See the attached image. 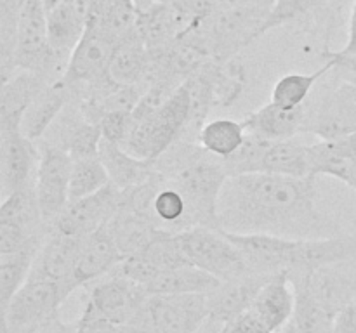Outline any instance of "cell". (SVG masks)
<instances>
[{"mask_svg": "<svg viewBox=\"0 0 356 333\" xmlns=\"http://www.w3.org/2000/svg\"><path fill=\"white\" fill-rule=\"evenodd\" d=\"M52 83L45 76L28 69H17L9 78L2 80L0 92V128H19L21 118L31 101Z\"/></svg>", "mask_w": 356, "mask_h": 333, "instance_id": "44dd1931", "label": "cell"}, {"mask_svg": "<svg viewBox=\"0 0 356 333\" xmlns=\"http://www.w3.org/2000/svg\"><path fill=\"white\" fill-rule=\"evenodd\" d=\"M273 274L249 273L235 280L222 281L211 295H207L209 316L221 323H229L245 312L256 295Z\"/></svg>", "mask_w": 356, "mask_h": 333, "instance_id": "d6986e66", "label": "cell"}, {"mask_svg": "<svg viewBox=\"0 0 356 333\" xmlns=\"http://www.w3.org/2000/svg\"><path fill=\"white\" fill-rule=\"evenodd\" d=\"M106 225L113 234L124 259L143 252L153 239H156L163 232V229H160L153 221L152 215L125 207L118 208L115 217Z\"/></svg>", "mask_w": 356, "mask_h": 333, "instance_id": "603a6c76", "label": "cell"}, {"mask_svg": "<svg viewBox=\"0 0 356 333\" xmlns=\"http://www.w3.org/2000/svg\"><path fill=\"white\" fill-rule=\"evenodd\" d=\"M79 250L80 238L52 229L35 259L30 278L54 281V283L63 284L70 293H73V290L79 288L75 280Z\"/></svg>", "mask_w": 356, "mask_h": 333, "instance_id": "5bb4252c", "label": "cell"}, {"mask_svg": "<svg viewBox=\"0 0 356 333\" xmlns=\"http://www.w3.org/2000/svg\"><path fill=\"white\" fill-rule=\"evenodd\" d=\"M120 189L108 184L103 189L89 194V196L70 200L65 210L56 219L54 229L65 234L83 236L104 228L120 208Z\"/></svg>", "mask_w": 356, "mask_h": 333, "instance_id": "8fae6325", "label": "cell"}, {"mask_svg": "<svg viewBox=\"0 0 356 333\" xmlns=\"http://www.w3.org/2000/svg\"><path fill=\"white\" fill-rule=\"evenodd\" d=\"M289 278L296 291V309L294 318H292L294 333H330L336 316L330 314L325 307L318 304V300L306 287L301 274L289 273Z\"/></svg>", "mask_w": 356, "mask_h": 333, "instance_id": "f546056e", "label": "cell"}, {"mask_svg": "<svg viewBox=\"0 0 356 333\" xmlns=\"http://www.w3.org/2000/svg\"><path fill=\"white\" fill-rule=\"evenodd\" d=\"M0 180L2 198L35 184L40 148L19 128H0Z\"/></svg>", "mask_w": 356, "mask_h": 333, "instance_id": "30bf717a", "label": "cell"}, {"mask_svg": "<svg viewBox=\"0 0 356 333\" xmlns=\"http://www.w3.org/2000/svg\"><path fill=\"white\" fill-rule=\"evenodd\" d=\"M44 243H35L14 253L0 255V304L6 307L10 298L30 278L35 259Z\"/></svg>", "mask_w": 356, "mask_h": 333, "instance_id": "d6a6232c", "label": "cell"}, {"mask_svg": "<svg viewBox=\"0 0 356 333\" xmlns=\"http://www.w3.org/2000/svg\"><path fill=\"white\" fill-rule=\"evenodd\" d=\"M330 333H356V297L336 316Z\"/></svg>", "mask_w": 356, "mask_h": 333, "instance_id": "60d3db41", "label": "cell"}, {"mask_svg": "<svg viewBox=\"0 0 356 333\" xmlns=\"http://www.w3.org/2000/svg\"><path fill=\"white\" fill-rule=\"evenodd\" d=\"M99 158L106 166L110 182L120 191L146 182L156 172L155 163L131 155L124 146L108 141V139L101 141Z\"/></svg>", "mask_w": 356, "mask_h": 333, "instance_id": "d4e9b609", "label": "cell"}, {"mask_svg": "<svg viewBox=\"0 0 356 333\" xmlns=\"http://www.w3.org/2000/svg\"><path fill=\"white\" fill-rule=\"evenodd\" d=\"M101 141L103 134L99 125L90 121L82 113L79 104L70 99L40 142L58 146L75 160L99 155Z\"/></svg>", "mask_w": 356, "mask_h": 333, "instance_id": "7c38bea8", "label": "cell"}, {"mask_svg": "<svg viewBox=\"0 0 356 333\" xmlns=\"http://www.w3.org/2000/svg\"><path fill=\"white\" fill-rule=\"evenodd\" d=\"M226 333H273L256 318L250 311L242 312L233 321L226 323Z\"/></svg>", "mask_w": 356, "mask_h": 333, "instance_id": "ab89813d", "label": "cell"}, {"mask_svg": "<svg viewBox=\"0 0 356 333\" xmlns=\"http://www.w3.org/2000/svg\"><path fill=\"white\" fill-rule=\"evenodd\" d=\"M325 59L332 62V69L330 75L337 80V82L351 83L356 87V54L344 56L336 51H327Z\"/></svg>", "mask_w": 356, "mask_h": 333, "instance_id": "f35d334b", "label": "cell"}, {"mask_svg": "<svg viewBox=\"0 0 356 333\" xmlns=\"http://www.w3.org/2000/svg\"><path fill=\"white\" fill-rule=\"evenodd\" d=\"M312 176H329L356 191V132L309 144Z\"/></svg>", "mask_w": 356, "mask_h": 333, "instance_id": "2e32d148", "label": "cell"}, {"mask_svg": "<svg viewBox=\"0 0 356 333\" xmlns=\"http://www.w3.org/2000/svg\"><path fill=\"white\" fill-rule=\"evenodd\" d=\"M191 90L188 83L177 87L159 108L138 114L124 148L131 155L155 163L183 134L191 113Z\"/></svg>", "mask_w": 356, "mask_h": 333, "instance_id": "7a4b0ae2", "label": "cell"}, {"mask_svg": "<svg viewBox=\"0 0 356 333\" xmlns=\"http://www.w3.org/2000/svg\"><path fill=\"white\" fill-rule=\"evenodd\" d=\"M245 135L247 130L242 120L216 118V120L205 121L197 141L207 153L221 160H228L242 148Z\"/></svg>", "mask_w": 356, "mask_h": 333, "instance_id": "4dcf8cb0", "label": "cell"}, {"mask_svg": "<svg viewBox=\"0 0 356 333\" xmlns=\"http://www.w3.org/2000/svg\"><path fill=\"white\" fill-rule=\"evenodd\" d=\"M31 333H79L76 332V325H70L61 319V316H56L51 321H47L45 325H42L40 328H37Z\"/></svg>", "mask_w": 356, "mask_h": 333, "instance_id": "b9f144b4", "label": "cell"}, {"mask_svg": "<svg viewBox=\"0 0 356 333\" xmlns=\"http://www.w3.org/2000/svg\"><path fill=\"white\" fill-rule=\"evenodd\" d=\"M356 259V234H343L315 239H296L289 271H313L329 264Z\"/></svg>", "mask_w": 356, "mask_h": 333, "instance_id": "ffe728a7", "label": "cell"}, {"mask_svg": "<svg viewBox=\"0 0 356 333\" xmlns=\"http://www.w3.org/2000/svg\"><path fill=\"white\" fill-rule=\"evenodd\" d=\"M38 148H40V160L35 176V194L45 225L54 229L56 219L70 201L73 158L70 153L58 146L38 142Z\"/></svg>", "mask_w": 356, "mask_h": 333, "instance_id": "52a82bcc", "label": "cell"}, {"mask_svg": "<svg viewBox=\"0 0 356 333\" xmlns=\"http://www.w3.org/2000/svg\"><path fill=\"white\" fill-rule=\"evenodd\" d=\"M120 332L122 333H153V330H152V326H149L148 318H146V312H145V314H143L138 321L120 326Z\"/></svg>", "mask_w": 356, "mask_h": 333, "instance_id": "ee69618b", "label": "cell"}, {"mask_svg": "<svg viewBox=\"0 0 356 333\" xmlns=\"http://www.w3.org/2000/svg\"><path fill=\"white\" fill-rule=\"evenodd\" d=\"M132 111H110L99 121L103 139L125 146L132 128Z\"/></svg>", "mask_w": 356, "mask_h": 333, "instance_id": "8d00e7d4", "label": "cell"}, {"mask_svg": "<svg viewBox=\"0 0 356 333\" xmlns=\"http://www.w3.org/2000/svg\"><path fill=\"white\" fill-rule=\"evenodd\" d=\"M145 312L153 333H193L209 318L207 295H149Z\"/></svg>", "mask_w": 356, "mask_h": 333, "instance_id": "9c48e42d", "label": "cell"}, {"mask_svg": "<svg viewBox=\"0 0 356 333\" xmlns=\"http://www.w3.org/2000/svg\"><path fill=\"white\" fill-rule=\"evenodd\" d=\"M122 260L124 255L108 225L83 236L80 238L79 259L75 267L76 284L80 288L108 276Z\"/></svg>", "mask_w": 356, "mask_h": 333, "instance_id": "e0dca14e", "label": "cell"}, {"mask_svg": "<svg viewBox=\"0 0 356 333\" xmlns=\"http://www.w3.org/2000/svg\"><path fill=\"white\" fill-rule=\"evenodd\" d=\"M70 103V90L65 83L52 82L31 101L30 106L24 111L21 118L19 130L26 135L30 141L40 142L45 132L51 128L56 118L59 117L66 104Z\"/></svg>", "mask_w": 356, "mask_h": 333, "instance_id": "cb8c5ba5", "label": "cell"}, {"mask_svg": "<svg viewBox=\"0 0 356 333\" xmlns=\"http://www.w3.org/2000/svg\"><path fill=\"white\" fill-rule=\"evenodd\" d=\"M222 281L197 266H181L159 274L146 287L148 295H211Z\"/></svg>", "mask_w": 356, "mask_h": 333, "instance_id": "4316f807", "label": "cell"}, {"mask_svg": "<svg viewBox=\"0 0 356 333\" xmlns=\"http://www.w3.org/2000/svg\"><path fill=\"white\" fill-rule=\"evenodd\" d=\"M149 62L152 56L136 30L117 45L110 65V78L118 85H136L143 90Z\"/></svg>", "mask_w": 356, "mask_h": 333, "instance_id": "83f0119b", "label": "cell"}, {"mask_svg": "<svg viewBox=\"0 0 356 333\" xmlns=\"http://www.w3.org/2000/svg\"><path fill=\"white\" fill-rule=\"evenodd\" d=\"M296 291L287 271L277 273L264 283L247 311L252 312L270 332L278 333L294 318Z\"/></svg>", "mask_w": 356, "mask_h": 333, "instance_id": "ac0fdd59", "label": "cell"}, {"mask_svg": "<svg viewBox=\"0 0 356 333\" xmlns=\"http://www.w3.org/2000/svg\"><path fill=\"white\" fill-rule=\"evenodd\" d=\"M89 300L101 314L118 326L134 323L145 314L148 291L143 284L111 271L108 276L90 283Z\"/></svg>", "mask_w": 356, "mask_h": 333, "instance_id": "ba28073f", "label": "cell"}, {"mask_svg": "<svg viewBox=\"0 0 356 333\" xmlns=\"http://www.w3.org/2000/svg\"><path fill=\"white\" fill-rule=\"evenodd\" d=\"M70 291L54 281L28 278L6 307H2V333H31L59 314Z\"/></svg>", "mask_w": 356, "mask_h": 333, "instance_id": "277c9868", "label": "cell"}, {"mask_svg": "<svg viewBox=\"0 0 356 333\" xmlns=\"http://www.w3.org/2000/svg\"><path fill=\"white\" fill-rule=\"evenodd\" d=\"M330 0H277L275 6L271 7L270 14L264 19L263 26L259 30V37L266 35L268 31L275 30L278 26L291 23V21L299 19V17L306 16L309 12L322 9L327 6Z\"/></svg>", "mask_w": 356, "mask_h": 333, "instance_id": "e575fe53", "label": "cell"}, {"mask_svg": "<svg viewBox=\"0 0 356 333\" xmlns=\"http://www.w3.org/2000/svg\"><path fill=\"white\" fill-rule=\"evenodd\" d=\"M247 132L268 141H289L305 132V106L285 110L270 101L242 118Z\"/></svg>", "mask_w": 356, "mask_h": 333, "instance_id": "7402d4cb", "label": "cell"}, {"mask_svg": "<svg viewBox=\"0 0 356 333\" xmlns=\"http://www.w3.org/2000/svg\"><path fill=\"white\" fill-rule=\"evenodd\" d=\"M330 69H332V62L327 59L325 65L315 73H291V75L282 76L271 90V103L285 110L302 108L312 97L316 82L329 75Z\"/></svg>", "mask_w": 356, "mask_h": 333, "instance_id": "1f68e13d", "label": "cell"}, {"mask_svg": "<svg viewBox=\"0 0 356 333\" xmlns=\"http://www.w3.org/2000/svg\"><path fill=\"white\" fill-rule=\"evenodd\" d=\"M176 234L191 266L207 271L221 281L235 280L250 273L238 246L222 229L198 225Z\"/></svg>", "mask_w": 356, "mask_h": 333, "instance_id": "3957f363", "label": "cell"}, {"mask_svg": "<svg viewBox=\"0 0 356 333\" xmlns=\"http://www.w3.org/2000/svg\"><path fill=\"white\" fill-rule=\"evenodd\" d=\"M259 172L285 177H313L309 169V144L294 139L270 141L261 158Z\"/></svg>", "mask_w": 356, "mask_h": 333, "instance_id": "f1b7e54d", "label": "cell"}, {"mask_svg": "<svg viewBox=\"0 0 356 333\" xmlns=\"http://www.w3.org/2000/svg\"><path fill=\"white\" fill-rule=\"evenodd\" d=\"M165 2L176 14L183 35L204 26L211 19L212 14L218 10L216 0H165Z\"/></svg>", "mask_w": 356, "mask_h": 333, "instance_id": "d590c367", "label": "cell"}, {"mask_svg": "<svg viewBox=\"0 0 356 333\" xmlns=\"http://www.w3.org/2000/svg\"><path fill=\"white\" fill-rule=\"evenodd\" d=\"M339 54L344 56H351L356 54V0H353V6H351V12H350V26H348V40L346 45L343 49H339Z\"/></svg>", "mask_w": 356, "mask_h": 333, "instance_id": "7bdbcfd3", "label": "cell"}, {"mask_svg": "<svg viewBox=\"0 0 356 333\" xmlns=\"http://www.w3.org/2000/svg\"><path fill=\"white\" fill-rule=\"evenodd\" d=\"M315 179L263 172L229 176L219 194V229L289 239L337 234L336 221L316 207Z\"/></svg>", "mask_w": 356, "mask_h": 333, "instance_id": "6da1fadb", "label": "cell"}, {"mask_svg": "<svg viewBox=\"0 0 356 333\" xmlns=\"http://www.w3.org/2000/svg\"><path fill=\"white\" fill-rule=\"evenodd\" d=\"M250 2H256V0H216V6L218 9H233V7H242Z\"/></svg>", "mask_w": 356, "mask_h": 333, "instance_id": "f6af8a7d", "label": "cell"}, {"mask_svg": "<svg viewBox=\"0 0 356 333\" xmlns=\"http://www.w3.org/2000/svg\"><path fill=\"white\" fill-rule=\"evenodd\" d=\"M305 132L337 139L356 132V87L339 82L305 104Z\"/></svg>", "mask_w": 356, "mask_h": 333, "instance_id": "8992f818", "label": "cell"}, {"mask_svg": "<svg viewBox=\"0 0 356 333\" xmlns=\"http://www.w3.org/2000/svg\"><path fill=\"white\" fill-rule=\"evenodd\" d=\"M136 30L149 54L165 51L183 35L179 21L167 2H155L145 9H138Z\"/></svg>", "mask_w": 356, "mask_h": 333, "instance_id": "484cf974", "label": "cell"}, {"mask_svg": "<svg viewBox=\"0 0 356 333\" xmlns=\"http://www.w3.org/2000/svg\"><path fill=\"white\" fill-rule=\"evenodd\" d=\"M298 273L322 307L337 316L356 297V259Z\"/></svg>", "mask_w": 356, "mask_h": 333, "instance_id": "4fadbf2b", "label": "cell"}, {"mask_svg": "<svg viewBox=\"0 0 356 333\" xmlns=\"http://www.w3.org/2000/svg\"><path fill=\"white\" fill-rule=\"evenodd\" d=\"M120 40L94 21L87 23L82 38L70 56L61 82L68 89L97 85L110 80V65Z\"/></svg>", "mask_w": 356, "mask_h": 333, "instance_id": "5b68a950", "label": "cell"}, {"mask_svg": "<svg viewBox=\"0 0 356 333\" xmlns=\"http://www.w3.org/2000/svg\"><path fill=\"white\" fill-rule=\"evenodd\" d=\"M108 184H111L110 176L99 155L73 160L72 177H70V200L89 196L106 187Z\"/></svg>", "mask_w": 356, "mask_h": 333, "instance_id": "836d02e7", "label": "cell"}, {"mask_svg": "<svg viewBox=\"0 0 356 333\" xmlns=\"http://www.w3.org/2000/svg\"><path fill=\"white\" fill-rule=\"evenodd\" d=\"M76 332L79 333H122L120 326L111 323L104 318L90 302H87L83 307L82 316L76 323Z\"/></svg>", "mask_w": 356, "mask_h": 333, "instance_id": "74e56055", "label": "cell"}, {"mask_svg": "<svg viewBox=\"0 0 356 333\" xmlns=\"http://www.w3.org/2000/svg\"><path fill=\"white\" fill-rule=\"evenodd\" d=\"M226 234L238 246L250 273L277 274L291 269L296 239L271 234Z\"/></svg>", "mask_w": 356, "mask_h": 333, "instance_id": "9a60e30c", "label": "cell"}]
</instances>
